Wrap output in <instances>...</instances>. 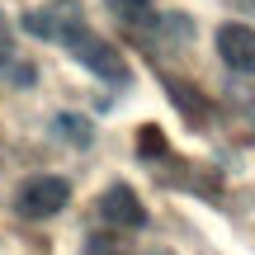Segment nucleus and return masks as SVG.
Listing matches in <instances>:
<instances>
[{"label":"nucleus","instance_id":"nucleus-1","mask_svg":"<svg viewBox=\"0 0 255 255\" xmlns=\"http://www.w3.org/2000/svg\"><path fill=\"white\" fill-rule=\"evenodd\" d=\"M66 203H71V184H66L62 175H33V180H24L19 194H14V213L28 218V222L57 218Z\"/></svg>","mask_w":255,"mask_h":255},{"label":"nucleus","instance_id":"nucleus-2","mask_svg":"<svg viewBox=\"0 0 255 255\" xmlns=\"http://www.w3.org/2000/svg\"><path fill=\"white\" fill-rule=\"evenodd\" d=\"M81 28H85V19L71 0H57V5H43V9H28L24 14V33L43 38V43H71Z\"/></svg>","mask_w":255,"mask_h":255},{"label":"nucleus","instance_id":"nucleus-3","mask_svg":"<svg viewBox=\"0 0 255 255\" xmlns=\"http://www.w3.org/2000/svg\"><path fill=\"white\" fill-rule=\"evenodd\" d=\"M66 47H71V57H76L81 66H90L95 76H104V81H119V85L128 81V62L119 57V47H114V43H104L100 33L81 28V33H76Z\"/></svg>","mask_w":255,"mask_h":255},{"label":"nucleus","instance_id":"nucleus-4","mask_svg":"<svg viewBox=\"0 0 255 255\" xmlns=\"http://www.w3.org/2000/svg\"><path fill=\"white\" fill-rule=\"evenodd\" d=\"M100 218L109 222L114 232H137V227H146V208H142V199H137L128 184H109V189L100 194Z\"/></svg>","mask_w":255,"mask_h":255},{"label":"nucleus","instance_id":"nucleus-5","mask_svg":"<svg viewBox=\"0 0 255 255\" xmlns=\"http://www.w3.org/2000/svg\"><path fill=\"white\" fill-rule=\"evenodd\" d=\"M218 57L241 76H255V28L251 24H222L218 28Z\"/></svg>","mask_w":255,"mask_h":255},{"label":"nucleus","instance_id":"nucleus-6","mask_svg":"<svg viewBox=\"0 0 255 255\" xmlns=\"http://www.w3.org/2000/svg\"><path fill=\"white\" fill-rule=\"evenodd\" d=\"M104 5H109V9L123 19L128 28H151V24H156V9H151V0H104Z\"/></svg>","mask_w":255,"mask_h":255},{"label":"nucleus","instance_id":"nucleus-7","mask_svg":"<svg viewBox=\"0 0 255 255\" xmlns=\"http://www.w3.org/2000/svg\"><path fill=\"white\" fill-rule=\"evenodd\" d=\"M165 90H170V100L180 104V114H184V119H194V123H203V119H208V104H203L199 95H194V85L170 81V76H165Z\"/></svg>","mask_w":255,"mask_h":255},{"label":"nucleus","instance_id":"nucleus-8","mask_svg":"<svg viewBox=\"0 0 255 255\" xmlns=\"http://www.w3.org/2000/svg\"><path fill=\"white\" fill-rule=\"evenodd\" d=\"M57 137L62 142H76V146H90V119H76V114H57Z\"/></svg>","mask_w":255,"mask_h":255},{"label":"nucleus","instance_id":"nucleus-9","mask_svg":"<svg viewBox=\"0 0 255 255\" xmlns=\"http://www.w3.org/2000/svg\"><path fill=\"white\" fill-rule=\"evenodd\" d=\"M85 255H128V241H123V232H90Z\"/></svg>","mask_w":255,"mask_h":255},{"label":"nucleus","instance_id":"nucleus-10","mask_svg":"<svg viewBox=\"0 0 255 255\" xmlns=\"http://www.w3.org/2000/svg\"><path fill=\"white\" fill-rule=\"evenodd\" d=\"M9 52H14V33H9V19L0 14V66L9 62Z\"/></svg>","mask_w":255,"mask_h":255},{"label":"nucleus","instance_id":"nucleus-11","mask_svg":"<svg viewBox=\"0 0 255 255\" xmlns=\"http://www.w3.org/2000/svg\"><path fill=\"white\" fill-rule=\"evenodd\" d=\"M156 255H161V251H156Z\"/></svg>","mask_w":255,"mask_h":255}]
</instances>
